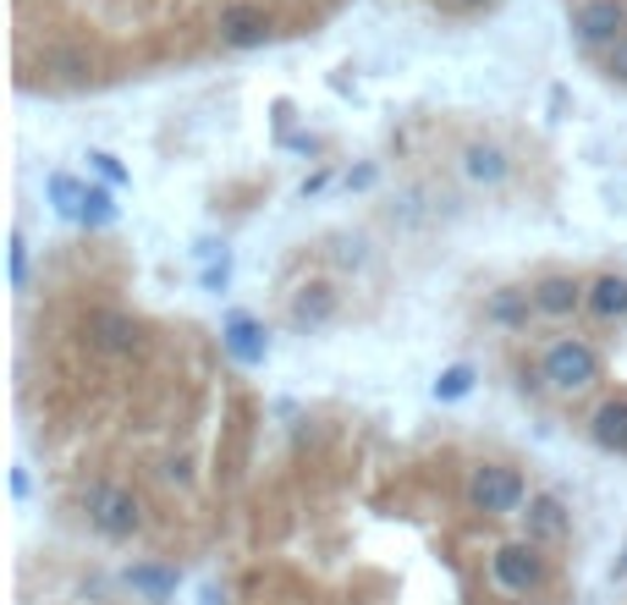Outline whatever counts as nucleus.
<instances>
[{
	"mask_svg": "<svg viewBox=\"0 0 627 605\" xmlns=\"http://www.w3.org/2000/svg\"><path fill=\"white\" fill-rule=\"evenodd\" d=\"M539 369H545V380L556 386V391H584V386H595L600 380V358H595V347L589 341H551L545 347V358H539Z\"/></svg>",
	"mask_w": 627,
	"mask_h": 605,
	"instance_id": "obj_1",
	"label": "nucleus"
},
{
	"mask_svg": "<svg viewBox=\"0 0 627 605\" xmlns=\"http://www.w3.org/2000/svg\"><path fill=\"white\" fill-rule=\"evenodd\" d=\"M490 578H495V589H506V595H534V589L545 584V556H539V545H534V540L501 545V551L490 556Z\"/></svg>",
	"mask_w": 627,
	"mask_h": 605,
	"instance_id": "obj_2",
	"label": "nucleus"
},
{
	"mask_svg": "<svg viewBox=\"0 0 627 605\" xmlns=\"http://www.w3.org/2000/svg\"><path fill=\"white\" fill-rule=\"evenodd\" d=\"M469 506L473 512H490V517H506L523 506V479L501 462H484L469 473Z\"/></svg>",
	"mask_w": 627,
	"mask_h": 605,
	"instance_id": "obj_3",
	"label": "nucleus"
},
{
	"mask_svg": "<svg viewBox=\"0 0 627 605\" xmlns=\"http://www.w3.org/2000/svg\"><path fill=\"white\" fill-rule=\"evenodd\" d=\"M89 523L105 534V540H127V534H138V495L133 490H122V484H94L89 490Z\"/></svg>",
	"mask_w": 627,
	"mask_h": 605,
	"instance_id": "obj_4",
	"label": "nucleus"
},
{
	"mask_svg": "<svg viewBox=\"0 0 627 605\" xmlns=\"http://www.w3.org/2000/svg\"><path fill=\"white\" fill-rule=\"evenodd\" d=\"M276 39V17L265 11V6H226L220 11V44H232V50H259V44H270Z\"/></svg>",
	"mask_w": 627,
	"mask_h": 605,
	"instance_id": "obj_5",
	"label": "nucleus"
},
{
	"mask_svg": "<svg viewBox=\"0 0 627 605\" xmlns=\"http://www.w3.org/2000/svg\"><path fill=\"white\" fill-rule=\"evenodd\" d=\"M573 28H578L584 44H617L627 33V17L617 0H584V6L573 11Z\"/></svg>",
	"mask_w": 627,
	"mask_h": 605,
	"instance_id": "obj_6",
	"label": "nucleus"
},
{
	"mask_svg": "<svg viewBox=\"0 0 627 605\" xmlns=\"http://www.w3.org/2000/svg\"><path fill=\"white\" fill-rule=\"evenodd\" d=\"M226 352H232L237 363H265V352H270L265 325H254L248 314H232V319H226Z\"/></svg>",
	"mask_w": 627,
	"mask_h": 605,
	"instance_id": "obj_7",
	"label": "nucleus"
},
{
	"mask_svg": "<svg viewBox=\"0 0 627 605\" xmlns=\"http://www.w3.org/2000/svg\"><path fill=\"white\" fill-rule=\"evenodd\" d=\"M578 302H589V298H584V287H578L573 276H545V281L534 287V308H539V314H573Z\"/></svg>",
	"mask_w": 627,
	"mask_h": 605,
	"instance_id": "obj_8",
	"label": "nucleus"
},
{
	"mask_svg": "<svg viewBox=\"0 0 627 605\" xmlns=\"http://www.w3.org/2000/svg\"><path fill=\"white\" fill-rule=\"evenodd\" d=\"M595 441L606 447V452H627V397H611V402H600L595 408Z\"/></svg>",
	"mask_w": 627,
	"mask_h": 605,
	"instance_id": "obj_9",
	"label": "nucleus"
},
{
	"mask_svg": "<svg viewBox=\"0 0 627 605\" xmlns=\"http://www.w3.org/2000/svg\"><path fill=\"white\" fill-rule=\"evenodd\" d=\"M528 534L534 540H562L567 534V512H562L556 495H534L528 501Z\"/></svg>",
	"mask_w": 627,
	"mask_h": 605,
	"instance_id": "obj_10",
	"label": "nucleus"
},
{
	"mask_svg": "<svg viewBox=\"0 0 627 605\" xmlns=\"http://www.w3.org/2000/svg\"><path fill=\"white\" fill-rule=\"evenodd\" d=\"M330 314H336V287H325V281L304 287L292 302V325H325Z\"/></svg>",
	"mask_w": 627,
	"mask_h": 605,
	"instance_id": "obj_11",
	"label": "nucleus"
},
{
	"mask_svg": "<svg viewBox=\"0 0 627 605\" xmlns=\"http://www.w3.org/2000/svg\"><path fill=\"white\" fill-rule=\"evenodd\" d=\"M589 314H595V319H623L627 314V281L623 276H600V281L589 287Z\"/></svg>",
	"mask_w": 627,
	"mask_h": 605,
	"instance_id": "obj_12",
	"label": "nucleus"
},
{
	"mask_svg": "<svg viewBox=\"0 0 627 605\" xmlns=\"http://www.w3.org/2000/svg\"><path fill=\"white\" fill-rule=\"evenodd\" d=\"M89 330H94V341H100L105 352H133V347H138V336H133V325H127L122 314H94Z\"/></svg>",
	"mask_w": 627,
	"mask_h": 605,
	"instance_id": "obj_13",
	"label": "nucleus"
},
{
	"mask_svg": "<svg viewBox=\"0 0 627 605\" xmlns=\"http://www.w3.org/2000/svg\"><path fill=\"white\" fill-rule=\"evenodd\" d=\"M127 584H133L138 595H150V601H171V595H176V567H155V562L127 567Z\"/></svg>",
	"mask_w": 627,
	"mask_h": 605,
	"instance_id": "obj_14",
	"label": "nucleus"
},
{
	"mask_svg": "<svg viewBox=\"0 0 627 605\" xmlns=\"http://www.w3.org/2000/svg\"><path fill=\"white\" fill-rule=\"evenodd\" d=\"M463 165H469L473 182H501V176H506V154L495 150V144H469Z\"/></svg>",
	"mask_w": 627,
	"mask_h": 605,
	"instance_id": "obj_15",
	"label": "nucleus"
},
{
	"mask_svg": "<svg viewBox=\"0 0 627 605\" xmlns=\"http://www.w3.org/2000/svg\"><path fill=\"white\" fill-rule=\"evenodd\" d=\"M78 221H83V226H111V221H116V198H111V187H89Z\"/></svg>",
	"mask_w": 627,
	"mask_h": 605,
	"instance_id": "obj_16",
	"label": "nucleus"
},
{
	"mask_svg": "<svg viewBox=\"0 0 627 605\" xmlns=\"http://www.w3.org/2000/svg\"><path fill=\"white\" fill-rule=\"evenodd\" d=\"M469 391H473V369H469V363H452V369L435 380V397H441V402H458V397H469Z\"/></svg>",
	"mask_w": 627,
	"mask_h": 605,
	"instance_id": "obj_17",
	"label": "nucleus"
},
{
	"mask_svg": "<svg viewBox=\"0 0 627 605\" xmlns=\"http://www.w3.org/2000/svg\"><path fill=\"white\" fill-rule=\"evenodd\" d=\"M83 193H89V187H78L72 176H50V198H55L61 215H78V209H83Z\"/></svg>",
	"mask_w": 627,
	"mask_h": 605,
	"instance_id": "obj_18",
	"label": "nucleus"
},
{
	"mask_svg": "<svg viewBox=\"0 0 627 605\" xmlns=\"http://www.w3.org/2000/svg\"><path fill=\"white\" fill-rule=\"evenodd\" d=\"M528 308H534L528 298H517V293H501V298L490 302V319H501V325H528Z\"/></svg>",
	"mask_w": 627,
	"mask_h": 605,
	"instance_id": "obj_19",
	"label": "nucleus"
},
{
	"mask_svg": "<svg viewBox=\"0 0 627 605\" xmlns=\"http://www.w3.org/2000/svg\"><path fill=\"white\" fill-rule=\"evenodd\" d=\"M89 160H94V171H100V176H105V182H111V187H122V182H127V171H122V160H116V154H89Z\"/></svg>",
	"mask_w": 627,
	"mask_h": 605,
	"instance_id": "obj_20",
	"label": "nucleus"
},
{
	"mask_svg": "<svg viewBox=\"0 0 627 605\" xmlns=\"http://www.w3.org/2000/svg\"><path fill=\"white\" fill-rule=\"evenodd\" d=\"M50 66H61L66 78H83V72H89V55H78V50H61V55H50Z\"/></svg>",
	"mask_w": 627,
	"mask_h": 605,
	"instance_id": "obj_21",
	"label": "nucleus"
},
{
	"mask_svg": "<svg viewBox=\"0 0 627 605\" xmlns=\"http://www.w3.org/2000/svg\"><path fill=\"white\" fill-rule=\"evenodd\" d=\"M22 276H28V248L22 237H11V287H22Z\"/></svg>",
	"mask_w": 627,
	"mask_h": 605,
	"instance_id": "obj_22",
	"label": "nucleus"
},
{
	"mask_svg": "<svg viewBox=\"0 0 627 605\" xmlns=\"http://www.w3.org/2000/svg\"><path fill=\"white\" fill-rule=\"evenodd\" d=\"M611 78H623V83H627V33L611 44Z\"/></svg>",
	"mask_w": 627,
	"mask_h": 605,
	"instance_id": "obj_23",
	"label": "nucleus"
},
{
	"mask_svg": "<svg viewBox=\"0 0 627 605\" xmlns=\"http://www.w3.org/2000/svg\"><path fill=\"white\" fill-rule=\"evenodd\" d=\"M204 605H220V601H215V595H204Z\"/></svg>",
	"mask_w": 627,
	"mask_h": 605,
	"instance_id": "obj_24",
	"label": "nucleus"
},
{
	"mask_svg": "<svg viewBox=\"0 0 627 605\" xmlns=\"http://www.w3.org/2000/svg\"><path fill=\"white\" fill-rule=\"evenodd\" d=\"M473 6H479V0H473Z\"/></svg>",
	"mask_w": 627,
	"mask_h": 605,
	"instance_id": "obj_25",
	"label": "nucleus"
}]
</instances>
